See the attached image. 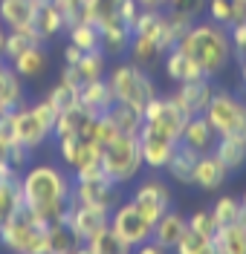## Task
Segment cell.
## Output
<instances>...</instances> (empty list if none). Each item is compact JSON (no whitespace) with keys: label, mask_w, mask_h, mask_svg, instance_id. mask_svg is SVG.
<instances>
[{"label":"cell","mask_w":246,"mask_h":254,"mask_svg":"<svg viewBox=\"0 0 246 254\" xmlns=\"http://www.w3.org/2000/svg\"><path fill=\"white\" fill-rule=\"evenodd\" d=\"M177 47L200 66V72L206 78H217L232 61L229 29L214 20H194L177 41Z\"/></svg>","instance_id":"2"},{"label":"cell","mask_w":246,"mask_h":254,"mask_svg":"<svg viewBox=\"0 0 246 254\" xmlns=\"http://www.w3.org/2000/svg\"><path fill=\"white\" fill-rule=\"evenodd\" d=\"M55 6L61 9L67 26H73V23L84 20V6H87V0H55Z\"/></svg>","instance_id":"43"},{"label":"cell","mask_w":246,"mask_h":254,"mask_svg":"<svg viewBox=\"0 0 246 254\" xmlns=\"http://www.w3.org/2000/svg\"><path fill=\"white\" fill-rule=\"evenodd\" d=\"M206 12H209V20L220 23V26H232V20H235V0H206Z\"/></svg>","instance_id":"41"},{"label":"cell","mask_w":246,"mask_h":254,"mask_svg":"<svg viewBox=\"0 0 246 254\" xmlns=\"http://www.w3.org/2000/svg\"><path fill=\"white\" fill-rule=\"evenodd\" d=\"M23 95H26L23 78L6 61H0V113H9L15 107H20Z\"/></svg>","instance_id":"22"},{"label":"cell","mask_w":246,"mask_h":254,"mask_svg":"<svg viewBox=\"0 0 246 254\" xmlns=\"http://www.w3.org/2000/svg\"><path fill=\"white\" fill-rule=\"evenodd\" d=\"M131 61L142 64V66H148V64H154L160 55H163V49L157 47V41H151V38H142V35H131Z\"/></svg>","instance_id":"38"},{"label":"cell","mask_w":246,"mask_h":254,"mask_svg":"<svg viewBox=\"0 0 246 254\" xmlns=\"http://www.w3.org/2000/svg\"><path fill=\"white\" fill-rule=\"evenodd\" d=\"M165 75L171 81H177V84L191 81V78H206V75L200 72V66H197L180 47H171L165 52Z\"/></svg>","instance_id":"27"},{"label":"cell","mask_w":246,"mask_h":254,"mask_svg":"<svg viewBox=\"0 0 246 254\" xmlns=\"http://www.w3.org/2000/svg\"><path fill=\"white\" fill-rule=\"evenodd\" d=\"M214 156L226 165V171H241L246 165V136H217Z\"/></svg>","instance_id":"26"},{"label":"cell","mask_w":246,"mask_h":254,"mask_svg":"<svg viewBox=\"0 0 246 254\" xmlns=\"http://www.w3.org/2000/svg\"><path fill=\"white\" fill-rule=\"evenodd\" d=\"M110 228L116 231V237L125 243L128 252H136L142 243H148V240L154 237V222L148 220L131 199H122L110 211Z\"/></svg>","instance_id":"9"},{"label":"cell","mask_w":246,"mask_h":254,"mask_svg":"<svg viewBox=\"0 0 246 254\" xmlns=\"http://www.w3.org/2000/svg\"><path fill=\"white\" fill-rule=\"evenodd\" d=\"M136 3H139L142 9H165L168 0H136Z\"/></svg>","instance_id":"47"},{"label":"cell","mask_w":246,"mask_h":254,"mask_svg":"<svg viewBox=\"0 0 246 254\" xmlns=\"http://www.w3.org/2000/svg\"><path fill=\"white\" fill-rule=\"evenodd\" d=\"M84 252H93V254H125V243L116 237V231L107 225L104 231H98L96 237L90 240L87 246H84Z\"/></svg>","instance_id":"37"},{"label":"cell","mask_w":246,"mask_h":254,"mask_svg":"<svg viewBox=\"0 0 246 254\" xmlns=\"http://www.w3.org/2000/svg\"><path fill=\"white\" fill-rule=\"evenodd\" d=\"M76 72L82 75V81H96V78H104L107 75V55L101 49H90V52H82V58L76 64Z\"/></svg>","instance_id":"33"},{"label":"cell","mask_w":246,"mask_h":254,"mask_svg":"<svg viewBox=\"0 0 246 254\" xmlns=\"http://www.w3.org/2000/svg\"><path fill=\"white\" fill-rule=\"evenodd\" d=\"M185 228H188V217H182L180 211H171L168 208L163 217L154 222V240L160 246H165V252H174L180 237L185 234Z\"/></svg>","instance_id":"19"},{"label":"cell","mask_w":246,"mask_h":254,"mask_svg":"<svg viewBox=\"0 0 246 254\" xmlns=\"http://www.w3.org/2000/svg\"><path fill=\"white\" fill-rule=\"evenodd\" d=\"M35 44H44L35 29H6V44H3V61H15L20 52H26Z\"/></svg>","instance_id":"32"},{"label":"cell","mask_w":246,"mask_h":254,"mask_svg":"<svg viewBox=\"0 0 246 254\" xmlns=\"http://www.w3.org/2000/svg\"><path fill=\"white\" fill-rule=\"evenodd\" d=\"M226 176H229L226 165L214 156L212 150H209V153H200V159H197V168H194V185H197V188L212 193V190L223 188Z\"/></svg>","instance_id":"18"},{"label":"cell","mask_w":246,"mask_h":254,"mask_svg":"<svg viewBox=\"0 0 246 254\" xmlns=\"http://www.w3.org/2000/svg\"><path fill=\"white\" fill-rule=\"evenodd\" d=\"M212 254H246V220L220 225L212 234Z\"/></svg>","instance_id":"21"},{"label":"cell","mask_w":246,"mask_h":254,"mask_svg":"<svg viewBox=\"0 0 246 254\" xmlns=\"http://www.w3.org/2000/svg\"><path fill=\"white\" fill-rule=\"evenodd\" d=\"M174 252H180V254H212V237L185 228V234L180 237V243H177Z\"/></svg>","instance_id":"40"},{"label":"cell","mask_w":246,"mask_h":254,"mask_svg":"<svg viewBox=\"0 0 246 254\" xmlns=\"http://www.w3.org/2000/svg\"><path fill=\"white\" fill-rule=\"evenodd\" d=\"M131 26L125 23H113V26H104L101 29V52L107 58H116V55H125L131 49Z\"/></svg>","instance_id":"30"},{"label":"cell","mask_w":246,"mask_h":254,"mask_svg":"<svg viewBox=\"0 0 246 254\" xmlns=\"http://www.w3.org/2000/svg\"><path fill=\"white\" fill-rule=\"evenodd\" d=\"M55 142H58V156L70 174H87V171L101 168V144L93 136H87V133L58 136Z\"/></svg>","instance_id":"11"},{"label":"cell","mask_w":246,"mask_h":254,"mask_svg":"<svg viewBox=\"0 0 246 254\" xmlns=\"http://www.w3.org/2000/svg\"><path fill=\"white\" fill-rule=\"evenodd\" d=\"M107 84L113 90V98L136 107V110H145L148 104L157 98V81L148 75V69L136 61H122L116 64L113 69L107 72Z\"/></svg>","instance_id":"3"},{"label":"cell","mask_w":246,"mask_h":254,"mask_svg":"<svg viewBox=\"0 0 246 254\" xmlns=\"http://www.w3.org/2000/svg\"><path fill=\"white\" fill-rule=\"evenodd\" d=\"M212 95H214L212 78H191V81H182L180 87H177V93L171 95V98H174L177 107L191 119V116H203V113H206L209 101H212Z\"/></svg>","instance_id":"15"},{"label":"cell","mask_w":246,"mask_h":254,"mask_svg":"<svg viewBox=\"0 0 246 254\" xmlns=\"http://www.w3.org/2000/svg\"><path fill=\"white\" fill-rule=\"evenodd\" d=\"M20 193H23V205L38 220H44L47 225L61 222L73 199V176L67 168H58V165L29 162L20 171Z\"/></svg>","instance_id":"1"},{"label":"cell","mask_w":246,"mask_h":254,"mask_svg":"<svg viewBox=\"0 0 246 254\" xmlns=\"http://www.w3.org/2000/svg\"><path fill=\"white\" fill-rule=\"evenodd\" d=\"M188 228H191V231H200V234H206V237H212L214 231H217V222H214L212 208H200V211H194V214L188 217Z\"/></svg>","instance_id":"42"},{"label":"cell","mask_w":246,"mask_h":254,"mask_svg":"<svg viewBox=\"0 0 246 254\" xmlns=\"http://www.w3.org/2000/svg\"><path fill=\"white\" fill-rule=\"evenodd\" d=\"M136 136H139V150H142L145 168H151V171H165V165H168V159L174 156L180 139L168 136L160 127L148 125V122H142V127H139Z\"/></svg>","instance_id":"12"},{"label":"cell","mask_w":246,"mask_h":254,"mask_svg":"<svg viewBox=\"0 0 246 254\" xmlns=\"http://www.w3.org/2000/svg\"><path fill=\"white\" fill-rule=\"evenodd\" d=\"M61 222L70 228V234L76 237V243L82 246V252H84V246L96 237L98 231H104V228L110 225V211L101 208V205H90V202H76V199H70L67 214H64Z\"/></svg>","instance_id":"10"},{"label":"cell","mask_w":246,"mask_h":254,"mask_svg":"<svg viewBox=\"0 0 246 254\" xmlns=\"http://www.w3.org/2000/svg\"><path fill=\"white\" fill-rule=\"evenodd\" d=\"M113 104H116V98H113L110 84H107V75H104V78H96V81H84L82 84V90H79V107H82L90 119H101Z\"/></svg>","instance_id":"16"},{"label":"cell","mask_w":246,"mask_h":254,"mask_svg":"<svg viewBox=\"0 0 246 254\" xmlns=\"http://www.w3.org/2000/svg\"><path fill=\"white\" fill-rule=\"evenodd\" d=\"M131 202L139 208L151 222H157L168 208H174V193H171V188H168L165 179L151 176V179H142V182L136 185Z\"/></svg>","instance_id":"13"},{"label":"cell","mask_w":246,"mask_h":254,"mask_svg":"<svg viewBox=\"0 0 246 254\" xmlns=\"http://www.w3.org/2000/svg\"><path fill=\"white\" fill-rule=\"evenodd\" d=\"M3 217H6V214H3V211H0V222H3Z\"/></svg>","instance_id":"52"},{"label":"cell","mask_w":246,"mask_h":254,"mask_svg":"<svg viewBox=\"0 0 246 254\" xmlns=\"http://www.w3.org/2000/svg\"><path fill=\"white\" fill-rule=\"evenodd\" d=\"M197 153L194 147H188V144H177V150H174V156L168 159V165H165V171L171 174L174 182H180V185H194V168H197Z\"/></svg>","instance_id":"24"},{"label":"cell","mask_w":246,"mask_h":254,"mask_svg":"<svg viewBox=\"0 0 246 254\" xmlns=\"http://www.w3.org/2000/svg\"><path fill=\"white\" fill-rule=\"evenodd\" d=\"M180 142L188 144V147H194L197 153H209L214 147V142H217V130H214L212 122L206 119V113H203V116H191V119H185Z\"/></svg>","instance_id":"17"},{"label":"cell","mask_w":246,"mask_h":254,"mask_svg":"<svg viewBox=\"0 0 246 254\" xmlns=\"http://www.w3.org/2000/svg\"><path fill=\"white\" fill-rule=\"evenodd\" d=\"M35 6H49V3H55V0H32Z\"/></svg>","instance_id":"50"},{"label":"cell","mask_w":246,"mask_h":254,"mask_svg":"<svg viewBox=\"0 0 246 254\" xmlns=\"http://www.w3.org/2000/svg\"><path fill=\"white\" fill-rule=\"evenodd\" d=\"M142 168H145V162H142V150H139V136L136 133H119L116 139L101 144V171L110 176L116 185L133 182Z\"/></svg>","instance_id":"6"},{"label":"cell","mask_w":246,"mask_h":254,"mask_svg":"<svg viewBox=\"0 0 246 254\" xmlns=\"http://www.w3.org/2000/svg\"><path fill=\"white\" fill-rule=\"evenodd\" d=\"M136 252H142V254H163V252H165V246H160L157 240L151 237V240H148V243H142V246H139Z\"/></svg>","instance_id":"46"},{"label":"cell","mask_w":246,"mask_h":254,"mask_svg":"<svg viewBox=\"0 0 246 254\" xmlns=\"http://www.w3.org/2000/svg\"><path fill=\"white\" fill-rule=\"evenodd\" d=\"M139 12H142V6H139L136 0H125V3H122V12H119V20L128 23V26H133V20H136Z\"/></svg>","instance_id":"45"},{"label":"cell","mask_w":246,"mask_h":254,"mask_svg":"<svg viewBox=\"0 0 246 254\" xmlns=\"http://www.w3.org/2000/svg\"><path fill=\"white\" fill-rule=\"evenodd\" d=\"M44 234H47V222L38 220L26 205L6 214L3 222H0V246L9 249V252H20V254L44 252Z\"/></svg>","instance_id":"5"},{"label":"cell","mask_w":246,"mask_h":254,"mask_svg":"<svg viewBox=\"0 0 246 254\" xmlns=\"http://www.w3.org/2000/svg\"><path fill=\"white\" fill-rule=\"evenodd\" d=\"M67 41H70L73 47L84 49V52H90V49H101V29L84 17V20H79V23L67 26Z\"/></svg>","instance_id":"31"},{"label":"cell","mask_w":246,"mask_h":254,"mask_svg":"<svg viewBox=\"0 0 246 254\" xmlns=\"http://www.w3.org/2000/svg\"><path fill=\"white\" fill-rule=\"evenodd\" d=\"M44 252H82V246L76 243L64 222H49L44 234Z\"/></svg>","instance_id":"34"},{"label":"cell","mask_w":246,"mask_h":254,"mask_svg":"<svg viewBox=\"0 0 246 254\" xmlns=\"http://www.w3.org/2000/svg\"><path fill=\"white\" fill-rule=\"evenodd\" d=\"M185 113L177 107V101L168 95V98H163V95H157L151 104H148L145 110H142V122H148V125L160 127L163 133H168V136H174V139H180L182 127H185Z\"/></svg>","instance_id":"14"},{"label":"cell","mask_w":246,"mask_h":254,"mask_svg":"<svg viewBox=\"0 0 246 254\" xmlns=\"http://www.w3.org/2000/svg\"><path fill=\"white\" fill-rule=\"evenodd\" d=\"M206 119L212 122L217 136H246V101L229 90H214Z\"/></svg>","instance_id":"7"},{"label":"cell","mask_w":246,"mask_h":254,"mask_svg":"<svg viewBox=\"0 0 246 254\" xmlns=\"http://www.w3.org/2000/svg\"><path fill=\"white\" fill-rule=\"evenodd\" d=\"M32 0H0V23L6 29H32Z\"/></svg>","instance_id":"25"},{"label":"cell","mask_w":246,"mask_h":254,"mask_svg":"<svg viewBox=\"0 0 246 254\" xmlns=\"http://www.w3.org/2000/svg\"><path fill=\"white\" fill-rule=\"evenodd\" d=\"M206 9V0H168L165 3V15L171 17V23L185 35V29L194 23L200 12Z\"/></svg>","instance_id":"28"},{"label":"cell","mask_w":246,"mask_h":254,"mask_svg":"<svg viewBox=\"0 0 246 254\" xmlns=\"http://www.w3.org/2000/svg\"><path fill=\"white\" fill-rule=\"evenodd\" d=\"M241 78H244V84H246V58H241Z\"/></svg>","instance_id":"49"},{"label":"cell","mask_w":246,"mask_h":254,"mask_svg":"<svg viewBox=\"0 0 246 254\" xmlns=\"http://www.w3.org/2000/svg\"><path fill=\"white\" fill-rule=\"evenodd\" d=\"M44 98H47L58 113H64V110H70V107L79 104V87L70 84V81H64V78H58V84H52Z\"/></svg>","instance_id":"36"},{"label":"cell","mask_w":246,"mask_h":254,"mask_svg":"<svg viewBox=\"0 0 246 254\" xmlns=\"http://www.w3.org/2000/svg\"><path fill=\"white\" fill-rule=\"evenodd\" d=\"M104 116L113 122V127L119 133H139V127H142V110L128 107V104H122V101H116Z\"/></svg>","instance_id":"35"},{"label":"cell","mask_w":246,"mask_h":254,"mask_svg":"<svg viewBox=\"0 0 246 254\" xmlns=\"http://www.w3.org/2000/svg\"><path fill=\"white\" fill-rule=\"evenodd\" d=\"M122 3H125V0H87L84 17H87L90 23H96L98 29L113 26V23H122V20H119ZM125 26H128V23H125Z\"/></svg>","instance_id":"29"},{"label":"cell","mask_w":246,"mask_h":254,"mask_svg":"<svg viewBox=\"0 0 246 254\" xmlns=\"http://www.w3.org/2000/svg\"><path fill=\"white\" fill-rule=\"evenodd\" d=\"M32 29H35V35H38L44 44H49L52 38H58L61 32H67V23H64L61 9H58L55 3H49V6H35Z\"/></svg>","instance_id":"23"},{"label":"cell","mask_w":246,"mask_h":254,"mask_svg":"<svg viewBox=\"0 0 246 254\" xmlns=\"http://www.w3.org/2000/svg\"><path fill=\"white\" fill-rule=\"evenodd\" d=\"M3 44H6V26L0 23V61H3Z\"/></svg>","instance_id":"48"},{"label":"cell","mask_w":246,"mask_h":254,"mask_svg":"<svg viewBox=\"0 0 246 254\" xmlns=\"http://www.w3.org/2000/svg\"><path fill=\"white\" fill-rule=\"evenodd\" d=\"M55 119H58V110L49 104L47 98L41 101H32V104H20L12 110V125H15V142L29 147V150H38L52 139V127H55Z\"/></svg>","instance_id":"4"},{"label":"cell","mask_w":246,"mask_h":254,"mask_svg":"<svg viewBox=\"0 0 246 254\" xmlns=\"http://www.w3.org/2000/svg\"><path fill=\"white\" fill-rule=\"evenodd\" d=\"M73 199L113 211L122 202V190L101 168H96V171H87V174H73Z\"/></svg>","instance_id":"8"},{"label":"cell","mask_w":246,"mask_h":254,"mask_svg":"<svg viewBox=\"0 0 246 254\" xmlns=\"http://www.w3.org/2000/svg\"><path fill=\"white\" fill-rule=\"evenodd\" d=\"M9 66H12V69H15L23 81L41 78V75L47 72V66H49L47 44H35V47H29L26 52H20L15 61H9Z\"/></svg>","instance_id":"20"},{"label":"cell","mask_w":246,"mask_h":254,"mask_svg":"<svg viewBox=\"0 0 246 254\" xmlns=\"http://www.w3.org/2000/svg\"><path fill=\"white\" fill-rule=\"evenodd\" d=\"M226 29H229V41H232V55L238 61L246 58V20L244 23H232Z\"/></svg>","instance_id":"44"},{"label":"cell","mask_w":246,"mask_h":254,"mask_svg":"<svg viewBox=\"0 0 246 254\" xmlns=\"http://www.w3.org/2000/svg\"><path fill=\"white\" fill-rule=\"evenodd\" d=\"M212 214H214V222H217V228L220 225H232V222L244 220V208H241V199H235V196H220L217 202L212 205Z\"/></svg>","instance_id":"39"},{"label":"cell","mask_w":246,"mask_h":254,"mask_svg":"<svg viewBox=\"0 0 246 254\" xmlns=\"http://www.w3.org/2000/svg\"><path fill=\"white\" fill-rule=\"evenodd\" d=\"M241 208H244V220H246V193H244V199H241Z\"/></svg>","instance_id":"51"}]
</instances>
